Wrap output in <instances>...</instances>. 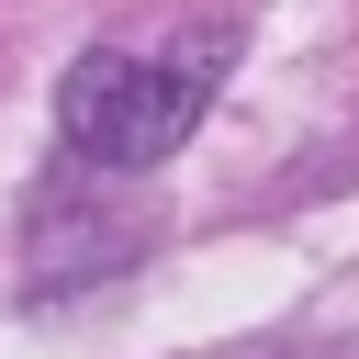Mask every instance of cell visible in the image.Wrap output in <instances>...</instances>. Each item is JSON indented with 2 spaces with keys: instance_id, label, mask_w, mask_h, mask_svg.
I'll list each match as a JSON object with an SVG mask.
<instances>
[{
  "instance_id": "cell-1",
  "label": "cell",
  "mask_w": 359,
  "mask_h": 359,
  "mask_svg": "<svg viewBox=\"0 0 359 359\" xmlns=\"http://www.w3.org/2000/svg\"><path fill=\"white\" fill-rule=\"evenodd\" d=\"M224 34H202V45H168V56H135V45H101V56H79L67 79H56V135H67V157H90V168H157V157H180V135L213 112V90H224Z\"/></svg>"
}]
</instances>
